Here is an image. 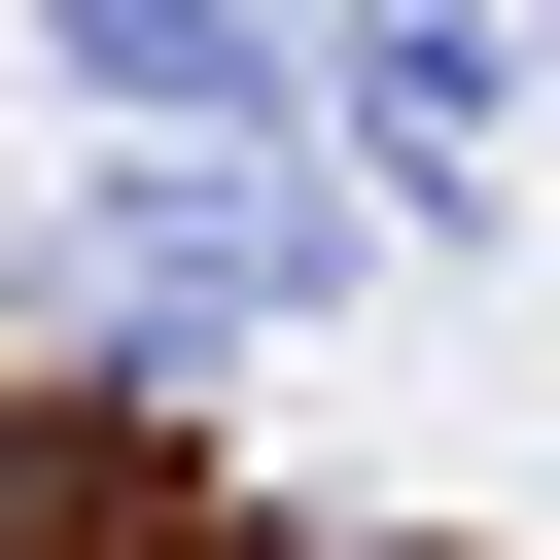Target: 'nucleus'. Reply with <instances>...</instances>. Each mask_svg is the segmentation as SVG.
Returning a JSON list of instances; mask_svg holds the SVG:
<instances>
[{"label": "nucleus", "instance_id": "nucleus-1", "mask_svg": "<svg viewBox=\"0 0 560 560\" xmlns=\"http://www.w3.org/2000/svg\"><path fill=\"white\" fill-rule=\"evenodd\" d=\"M105 140H280V0H35Z\"/></svg>", "mask_w": 560, "mask_h": 560}, {"label": "nucleus", "instance_id": "nucleus-2", "mask_svg": "<svg viewBox=\"0 0 560 560\" xmlns=\"http://www.w3.org/2000/svg\"><path fill=\"white\" fill-rule=\"evenodd\" d=\"M350 140H385V175H420V210H455V175H490V70H455V0H350Z\"/></svg>", "mask_w": 560, "mask_h": 560}]
</instances>
